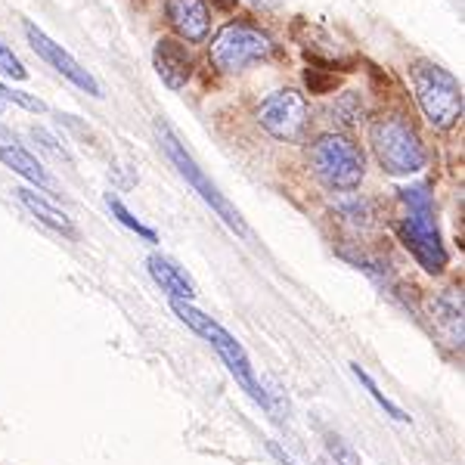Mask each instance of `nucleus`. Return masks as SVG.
Returning a JSON list of instances; mask_svg holds the SVG:
<instances>
[{
    "mask_svg": "<svg viewBox=\"0 0 465 465\" xmlns=\"http://www.w3.org/2000/svg\"><path fill=\"white\" fill-rule=\"evenodd\" d=\"M401 202L407 205V214L397 221V236L407 245V252L416 258V264L425 273H444L447 267V245L440 236L438 217H434V199L429 183H412L401 190Z\"/></svg>",
    "mask_w": 465,
    "mask_h": 465,
    "instance_id": "f257e3e1",
    "label": "nucleus"
},
{
    "mask_svg": "<svg viewBox=\"0 0 465 465\" xmlns=\"http://www.w3.org/2000/svg\"><path fill=\"white\" fill-rule=\"evenodd\" d=\"M171 311H174L177 317L199 335V339H205L208 344H212V348L217 351V357L223 360V366L230 370V376L239 381V388H242V391L249 394L261 410H273L270 394L264 391V385H261L258 372H254V366H252L249 354H245V348L236 341V335L227 332V329H223L214 317L202 313L193 302H171Z\"/></svg>",
    "mask_w": 465,
    "mask_h": 465,
    "instance_id": "f03ea898",
    "label": "nucleus"
},
{
    "mask_svg": "<svg viewBox=\"0 0 465 465\" xmlns=\"http://www.w3.org/2000/svg\"><path fill=\"white\" fill-rule=\"evenodd\" d=\"M155 137H159V146H162V153L168 155V162L177 168V174L186 180V186H190V190L196 193V196L205 202V205L212 208V212L221 217V221L227 223L232 232H236V236L249 239L252 236L249 223L242 221V214L236 212V205H232V202L223 196L221 190H217L212 180H208V174L199 168V162L193 159V153L186 149V143L174 134V127L159 118V122H155Z\"/></svg>",
    "mask_w": 465,
    "mask_h": 465,
    "instance_id": "7ed1b4c3",
    "label": "nucleus"
},
{
    "mask_svg": "<svg viewBox=\"0 0 465 465\" xmlns=\"http://www.w3.org/2000/svg\"><path fill=\"white\" fill-rule=\"evenodd\" d=\"M412 94L422 109V115L429 118L431 127L438 131H450L460 124L462 118V84L453 72H447L444 65L431 63V59H419L412 63Z\"/></svg>",
    "mask_w": 465,
    "mask_h": 465,
    "instance_id": "20e7f679",
    "label": "nucleus"
},
{
    "mask_svg": "<svg viewBox=\"0 0 465 465\" xmlns=\"http://www.w3.org/2000/svg\"><path fill=\"white\" fill-rule=\"evenodd\" d=\"M370 143L381 168L391 177H412L429 164V149L416 127L401 115H381L370 127Z\"/></svg>",
    "mask_w": 465,
    "mask_h": 465,
    "instance_id": "39448f33",
    "label": "nucleus"
},
{
    "mask_svg": "<svg viewBox=\"0 0 465 465\" xmlns=\"http://www.w3.org/2000/svg\"><path fill=\"white\" fill-rule=\"evenodd\" d=\"M311 168L322 186L335 193H351L363 183L366 159L360 146L344 134H322L311 146Z\"/></svg>",
    "mask_w": 465,
    "mask_h": 465,
    "instance_id": "423d86ee",
    "label": "nucleus"
},
{
    "mask_svg": "<svg viewBox=\"0 0 465 465\" xmlns=\"http://www.w3.org/2000/svg\"><path fill=\"white\" fill-rule=\"evenodd\" d=\"M273 56V44L261 28L249 25V22H227L221 32L214 35L208 59L217 72L232 74L242 72L252 63H264Z\"/></svg>",
    "mask_w": 465,
    "mask_h": 465,
    "instance_id": "0eeeda50",
    "label": "nucleus"
},
{
    "mask_svg": "<svg viewBox=\"0 0 465 465\" xmlns=\"http://www.w3.org/2000/svg\"><path fill=\"white\" fill-rule=\"evenodd\" d=\"M258 124L264 127L273 140L295 143L302 140L307 127V103L298 90H276L258 106Z\"/></svg>",
    "mask_w": 465,
    "mask_h": 465,
    "instance_id": "6e6552de",
    "label": "nucleus"
},
{
    "mask_svg": "<svg viewBox=\"0 0 465 465\" xmlns=\"http://www.w3.org/2000/svg\"><path fill=\"white\" fill-rule=\"evenodd\" d=\"M22 32H25V41L32 44L35 54L41 56L44 63L50 65V69H56L65 81H69V84H74L78 90H84V94H90V96H96V100H100V96H103L100 81H96L94 74H90L84 65H81L78 59H74L69 50L63 47V44H56L54 37L44 32V28H37L32 19L22 22Z\"/></svg>",
    "mask_w": 465,
    "mask_h": 465,
    "instance_id": "1a4fd4ad",
    "label": "nucleus"
},
{
    "mask_svg": "<svg viewBox=\"0 0 465 465\" xmlns=\"http://www.w3.org/2000/svg\"><path fill=\"white\" fill-rule=\"evenodd\" d=\"M0 162H4L10 171H16L22 180L35 183L37 190H47V193L59 190V183L54 180V174H50V171L44 168V164L37 162L25 146L19 143L16 134H13L10 127H4V124H0Z\"/></svg>",
    "mask_w": 465,
    "mask_h": 465,
    "instance_id": "9d476101",
    "label": "nucleus"
},
{
    "mask_svg": "<svg viewBox=\"0 0 465 465\" xmlns=\"http://www.w3.org/2000/svg\"><path fill=\"white\" fill-rule=\"evenodd\" d=\"M153 65L155 74L162 78V84L168 90H183L186 81L193 78V56L186 50L183 41L177 37H162L153 50Z\"/></svg>",
    "mask_w": 465,
    "mask_h": 465,
    "instance_id": "9b49d317",
    "label": "nucleus"
},
{
    "mask_svg": "<svg viewBox=\"0 0 465 465\" xmlns=\"http://www.w3.org/2000/svg\"><path fill=\"white\" fill-rule=\"evenodd\" d=\"M164 16L186 44H202L212 32V10L205 0H164Z\"/></svg>",
    "mask_w": 465,
    "mask_h": 465,
    "instance_id": "f8f14e48",
    "label": "nucleus"
},
{
    "mask_svg": "<svg viewBox=\"0 0 465 465\" xmlns=\"http://www.w3.org/2000/svg\"><path fill=\"white\" fill-rule=\"evenodd\" d=\"M146 270H149V276L159 282V289L171 298V302H193V298L199 295L196 282L186 276V270L180 267L177 261L164 258V254H149Z\"/></svg>",
    "mask_w": 465,
    "mask_h": 465,
    "instance_id": "ddd939ff",
    "label": "nucleus"
},
{
    "mask_svg": "<svg viewBox=\"0 0 465 465\" xmlns=\"http://www.w3.org/2000/svg\"><path fill=\"white\" fill-rule=\"evenodd\" d=\"M16 193V199L22 202V205L32 212L37 221L44 223V227H50L54 232H59V236H65V239H78V227H74V221L69 214L63 212V208H56L50 199H44L37 190H28V186H19V190H13Z\"/></svg>",
    "mask_w": 465,
    "mask_h": 465,
    "instance_id": "4468645a",
    "label": "nucleus"
},
{
    "mask_svg": "<svg viewBox=\"0 0 465 465\" xmlns=\"http://www.w3.org/2000/svg\"><path fill=\"white\" fill-rule=\"evenodd\" d=\"M431 311H434V322H438V332L453 348H462V295H456V289H447L431 304Z\"/></svg>",
    "mask_w": 465,
    "mask_h": 465,
    "instance_id": "2eb2a0df",
    "label": "nucleus"
},
{
    "mask_svg": "<svg viewBox=\"0 0 465 465\" xmlns=\"http://www.w3.org/2000/svg\"><path fill=\"white\" fill-rule=\"evenodd\" d=\"M106 208H109V214L115 217L118 223H122V227H127L131 232H137L143 242H159V232H155L153 227H146V223L140 221V217L134 214L131 208H127L124 202L115 196V193H106Z\"/></svg>",
    "mask_w": 465,
    "mask_h": 465,
    "instance_id": "dca6fc26",
    "label": "nucleus"
},
{
    "mask_svg": "<svg viewBox=\"0 0 465 465\" xmlns=\"http://www.w3.org/2000/svg\"><path fill=\"white\" fill-rule=\"evenodd\" d=\"M351 372H354V379L360 381V385L366 388V394H370L372 401L379 403V410L385 412V416H391L394 422H410V416H407V412H403V410L397 407V403L391 401V397H388L385 391H381V388L376 385V381H372V376H370V372H366V370H360L357 363H351Z\"/></svg>",
    "mask_w": 465,
    "mask_h": 465,
    "instance_id": "f3484780",
    "label": "nucleus"
},
{
    "mask_svg": "<svg viewBox=\"0 0 465 465\" xmlns=\"http://www.w3.org/2000/svg\"><path fill=\"white\" fill-rule=\"evenodd\" d=\"M320 431H322V440H326V450L335 460V465H360V456L354 453V447H351L348 440L339 438V434L329 431V429H320Z\"/></svg>",
    "mask_w": 465,
    "mask_h": 465,
    "instance_id": "a211bd4d",
    "label": "nucleus"
},
{
    "mask_svg": "<svg viewBox=\"0 0 465 465\" xmlns=\"http://www.w3.org/2000/svg\"><path fill=\"white\" fill-rule=\"evenodd\" d=\"M0 72L6 74V78H13V81H25L28 78V69H25V63L13 54L10 47H6L4 41H0Z\"/></svg>",
    "mask_w": 465,
    "mask_h": 465,
    "instance_id": "6ab92c4d",
    "label": "nucleus"
},
{
    "mask_svg": "<svg viewBox=\"0 0 465 465\" xmlns=\"http://www.w3.org/2000/svg\"><path fill=\"white\" fill-rule=\"evenodd\" d=\"M32 137H35V140H41V146H44V149H50L54 155H59V159L69 162V153H65V149H59V146H56V140L50 137L47 131H32Z\"/></svg>",
    "mask_w": 465,
    "mask_h": 465,
    "instance_id": "aec40b11",
    "label": "nucleus"
},
{
    "mask_svg": "<svg viewBox=\"0 0 465 465\" xmlns=\"http://www.w3.org/2000/svg\"><path fill=\"white\" fill-rule=\"evenodd\" d=\"M270 453H273V456H276V460H280L282 465H295V462H292V456H289V453H282V450H280V447H276V444H270Z\"/></svg>",
    "mask_w": 465,
    "mask_h": 465,
    "instance_id": "412c9836",
    "label": "nucleus"
},
{
    "mask_svg": "<svg viewBox=\"0 0 465 465\" xmlns=\"http://www.w3.org/2000/svg\"><path fill=\"white\" fill-rule=\"evenodd\" d=\"M6 106H10V103H6V84H0V115H4Z\"/></svg>",
    "mask_w": 465,
    "mask_h": 465,
    "instance_id": "4be33fe9",
    "label": "nucleus"
},
{
    "mask_svg": "<svg viewBox=\"0 0 465 465\" xmlns=\"http://www.w3.org/2000/svg\"><path fill=\"white\" fill-rule=\"evenodd\" d=\"M317 465H329V462H326V460H320V462H317Z\"/></svg>",
    "mask_w": 465,
    "mask_h": 465,
    "instance_id": "5701e85b",
    "label": "nucleus"
}]
</instances>
